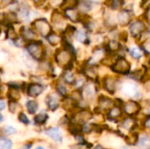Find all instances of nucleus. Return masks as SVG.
<instances>
[{
	"instance_id": "1",
	"label": "nucleus",
	"mask_w": 150,
	"mask_h": 149,
	"mask_svg": "<svg viewBox=\"0 0 150 149\" xmlns=\"http://www.w3.org/2000/svg\"><path fill=\"white\" fill-rule=\"evenodd\" d=\"M112 73L119 76H128L132 71V64L125 55H119L114 58L109 67Z\"/></svg>"
},
{
	"instance_id": "2",
	"label": "nucleus",
	"mask_w": 150,
	"mask_h": 149,
	"mask_svg": "<svg viewBox=\"0 0 150 149\" xmlns=\"http://www.w3.org/2000/svg\"><path fill=\"white\" fill-rule=\"evenodd\" d=\"M149 27L143 18L134 19L128 25V35L134 40H142Z\"/></svg>"
},
{
	"instance_id": "3",
	"label": "nucleus",
	"mask_w": 150,
	"mask_h": 149,
	"mask_svg": "<svg viewBox=\"0 0 150 149\" xmlns=\"http://www.w3.org/2000/svg\"><path fill=\"white\" fill-rule=\"evenodd\" d=\"M142 109L143 106L141 102L135 99H128L127 101H124L122 105L123 113L127 117L136 118V116H138L142 112Z\"/></svg>"
},
{
	"instance_id": "4",
	"label": "nucleus",
	"mask_w": 150,
	"mask_h": 149,
	"mask_svg": "<svg viewBox=\"0 0 150 149\" xmlns=\"http://www.w3.org/2000/svg\"><path fill=\"white\" fill-rule=\"evenodd\" d=\"M101 84L103 89L110 95H114L120 89L121 84L120 79L117 76L112 75H106L102 78Z\"/></svg>"
},
{
	"instance_id": "5",
	"label": "nucleus",
	"mask_w": 150,
	"mask_h": 149,
	"mask_svg": "<svg viewBox=\"0 0 150 149\" xmlns=\"http://www.w3.org/2000/svg\"><path fill=\"white\" fill-rule=\"evenodd\" d=\"M119 90L129 99L138 100L141 97V92L139 90L138 86L134 82L127 81L120 84Z\"/></svg>"
},
{
	"instance_id": "6",
	"label": "nucleus",
	"mask_w": 150,
	"mask_h": 149,
	"mask_svg": "<svg viewBox=\"0 0 150 149\" xmlns=\"http://www.w3.org/2000/svg\"><path fill=\"white\" fill-rule=\"evenodd\" d=\"M32 27L35 32L39 33L40 36L45 38H47L52 32V26L48 20L45 18L35 19L32 23Z\"/></svg>"
},
{
	"instance_id": "7",
	"label": "nucleus",
	"mask_w": 150,
	"mask_h": 149,
	"mask_svg": "<svg viewBox=\"0 0 150 149\" xmlns=\"http://www.w3.org/2000/svg\"><path fill=\"white\" fill-rule=\"evenodd\" d=\"M28 54L35 60H41L45 56V48L41 41H31L26 45Z\"/></svg>"
},
{
	"instance_id": "8",
	"label": "nucleus",
	"mask_w": 150,
	"mask_h": 149,
	"mask_svg": "<svg viewBox=\"0 0 150 149\" xmlns=\"http://www.w3.org/2000/svg\"><path fill=\"white\" fill-rule=\"evenodd\" d=\"M134 11L128 8H122L116 14L117 24L121 27H127L134 20Z\"/></svg>"
},
{
	"instance_id": "9",
	"label": "nucleus",
	"mask_w": 150,
	"mask_h": 149,
	"mask_svg": "<svg viewBox=\"0 0 150 149\" xmlns=\"http://www.w3.org/2000/svg\"><path fill=\"white\" fill-rule=\"evenodd\" d=\"M73 56H74V54L71 52H69L64 48L63 49H57V51L55 52V54H54L56 62L60 66H62L63 68H65L69 64L72 63Z\"/></svg>"
},
{
	"instance_id": "10",
	"label": "nucleus",
	"mask_w": 150,
	"mask_h": 149,
	"mask_svg": "<svg viewBox=\"0 0 150 149\" xmlns=\"http://www.w3.org/2000/svg\"><path fill=\"white\" fill-rule=\"evenodd\" d=\"M114 105V99L111 98L105 95H100L98 98V106L96 110L98 111V113L103 112H107Z\"/></svg>"
},
{
	"instance_id": "11",
	"label": "nucleus",
	"mask_w": 150,
	"mask_h": 149,
	"mask_svg": "<svg viewBox=\"0 0 150 149\" xmlns=\"http://www.w3.org/2000/svg\"><path fill=\"white\" fill-rule=\"evenodd\" d=\"M120 127L124 130H126L127 132L130 133H134V132H137L139 124L138 121L136 119V118H133V117H124L122 118V119L120 120Z\"/></svg>"
},
{
	"instance_id": "12",
	"label": "nucleus",
	"mask_w": 150,
	"mask_h": 149,
	"mask_svg": "<svg viewBox=\"0 0 150 149\" xmlns=\"http://www.w3.org/2000/svg\"><path fill=\"white\" fill-rule=\"evenodd\" d=\"M65 18H68L73 23H79L83 20V15L79 12L76 7H66L62 12Z\"/></svg>"
},
{
	"instance_id": "13",
	"label": "nucleus",
	"mask_w": 150,
	"mask_h": 149,
	"mask_svg": "<svg viewBox=\"0 0 150 149\" xmlns=\"http://www.w3.org/2000/svg\"><path fill=\"white\" fill-rule=\"evenodd\" d=\"M124 116L122 107L113 105L110 110L105 112V119L109 121H120Z\"/></svg>"
},
{
	"instance_id": "14",
	"label": "nucleus",
	"mask_w": 150,
	"mask_h": 149,
	"mask_svg": "<svg viewBox=\"0 0 150 149\" xmlns=\"http://www.w3.org/2000/svg\"><path fill=\"white\" fill-rule=\"evenodd\" d=\"M93 118V113L91 112L88 110H81L79 112H77L75 117H74V120L73 122L80 124V125H83L85 123H88L89 120H91Z\"/></svg>"
},
{
	"instance_id": "15",
	"label": "nucleus",
	"mask_w": 150,
	"mask_h": 149,
	"mask_svg": "<svg viewBox=\"0 0 150 149\" xmlns=\"http://www.w3.org/2000/svg\"><path fill=\"white\" fill-rule=\"evenodd\" d=\"M93 2L91 0H78L76 9L83 16H86L93 9Z\"/></svg>"
},
{
	"instance_id": "16",
	"label": "nucleus",
	"mask_w": 150,
	"mask_h": 149,
	"mask_svg": "<svg viewBox=\"0 0 150 149\" xmlns=\"http://www.w3.org/2000/svg\"><path fill=\"white\" fill-rule=\"evenodd\" d=\"M83 91L82 92V95H83V97H85L86 98H93L98 91V88H97V85L94 83H87L84 84V86L83 87Z\"/></svg>"
},
{
	"instance_id": "17",
	"label": "nucleus",
	"mask_w": 150,
	"mask_h": 149,
	"mask_svg": "<svg viewBox=\"0 0 150 149\" xmlns=\"http://www.w3.org/2000/svg\"><path fill=\"white\" fill-rule=\"evenodd\" d=\"M20 35L21 38L25 40V41H33L36 38V32H34V30L31 27L28 26H21L20 28Z\"/></svg>"
},
{
	"instance_id": "18",
	"label": "nucleus",
	"mask_w": 150,
	"mask_h": 149,
	"mask_svg": "<svg viewBox=\"0 0 150 149\" xmlns=\"http://www.w3.org/2000/svg\"><path fill=\"white\" fill-rule=\"evenodd\" d=\"M43 91V87L39 83H31L26 85V93L29 97H36Z\"/></svg>"
},
{
	"instance_id": "19",
	"label": "nucleus",
	"mask_w": 150,
	"mask_h": 149,
	"mask_svg": "<svg viewBox=\"0 0 150 149\" xmlns=\"http://www.w3.org/2000/svg\"><path fill=\"white\" fill-rule=\"evenodd\" d=\"M83 76L93 81V82H96L98 81V70H97V67L95 66H89L87 65L84 68H83Z\"/></svg>"
},
{
	"instance_id": "20",
	"label": "nucleus",
	"mask_w": 150,
	"mask_h": 149,
	"mask_svg": "<svg viewBox=\"0 0 150 149\" xmlns=\"http://www.w3.org/2000/svg\"><path fill=\"white\" fill-rule=\"evenodd\" d=\"M74 36L76 38V40L81 43H83V44H89L90 42V39H89V36H88V32L85 29H76L75 33H74Z\"/></svg>"
},
{
	"instance_id": "21",
	"label": "nucleus",
	"mask_w": 150,
	"mask_h": 149,
	"mask_svg": "<svg viewBox=\"0 0 150 149\" xmlns=\"http://www.w3.org/2000/svg\"><path fill=\"white\" fill-rule=\"evenodd\" d=\"M127 53L129 54V55L136 61H140L141 59H142V57L144 56V54L142 52V50L141 49L140 46H134V47H131L127 48Z\"/></svg>"
},
{
	"instance_id": "22",
	"label": "nucleus",
	"mask_w": 150,
	"mask_h": 149,
	"mask_svg": "<svg viewBox=\"0 0 150 149\" xmlns=\"http://www.w3.org/2000/svg\"><path fill=\"white\" fill-rule=\"evenodd\" d=\"M140 149H150V136L147 133L139 134L138 142L136 145Z\"/></svg>"
},
{
	"instance_id": "23",
	"label": "nucleus",
	"mask_w": 150,
	"mask_h": 149,
	"mask_svg": "<svg viewBox=\"0 0 150 149\" xmlns=\"http://www.w3.org/2000/svg\"><path fill=\"white\" fill-rule=\"evenodd\" d=\"M46 134L49 136L50 138H52L54 141H57V142L62 141V134L59 128H56V127L49 128L46 131Z\"/></svg>"
},
{
	"instance_id": "24",
	"label": "nucleus",
	"mask_w": 150,
	"mask_h": 149,
	"mask_svg": "<svg viewBox=\"0 0 150 149\" xmlns=\"http://www.w3.org/2000/svg\"><path fill=\"white\" fill-rule=\"evenodd\" d=\"M126 0H106V6L108 9L112 11H120V9L124 8Z\"/></svg>"
},
{
	"instance_id": "25",
	"label": "nucleus",
	"mask_w": 150,
	"mask_h": 149,
	"mask_svg": "<svg viewBox=\"0 0 150 149\" xmlns=\"http://www.w3.org/2000/svg\"><path fill=\"white\" fill-rule=\"evenodd\" d=\"M65 19L66 18L63 14L58 11H54L52 14V22L54 25H55V26H62L65 23Z\"/></svg>"
},
{
	"instance_id": "26",
	"label": "nucleus",
	"mask_w": 150,
	"mask_h": 149,
	"mask_svg": "<svg viewBox=\"0 0 150 149\" xmlns=\"http://www.w3.org/2000/svg\"><path fill=\"white\" fill-rule=\"evenodd\" d=\"M140 47L142 50L144 56L150 57V35L142 39V40L140 43Z\"/></svg>"
},
{
	"instance_id": "27",
	"label": "nucleus",
	"mask_w": 150,
	"mask_h": 149,
	"mask_svg": "<svg viewBox=\"0 0 150 149\" xmlns=\"http://www.w3.org/2000/svg\"><path fill=\"white\" fill-rule=\"evenodd\" d=\"M46 103L47 105V107L51 111H55L59 107V101L57 97L54 95H48L46 99Z\"/></svg>"
},
{
	"instance_id": "28",
	"label": "nucleus",
	"mask_w": 150,
	"mask_h": 149,
	"mask_svg": "<svg viewBox=\"0 0 150 149\" xmlns=\"http://www.w3.org/2000/svg\"><path fill=\"white\" fill-rule=\"evenodd\" d=\"M69 131L74 136L82 134V133H83L82 125L77 124V123H75V122H71L69 124Z\"/></svg>"
},
{
	"instance_id": "29",
	"label": "nucleus",
	"mask_w": 150,
	"mask_h": 149,
	"mask_svg": "<svg viewBox=\"0 0 150 149\" xmlns=\"http://www.w3.org/2000/svg\"><path fill=\"white\" fill-rule=\"evenodd\" d=\"M63 80L68 84H75L76 78L71 70H65L63 73Z\"/></svg>"
},
{
	"instance_id": "30",
	"label": "nucleus",
	"mask_w": 150,
	"mask_h": 149,
	"mask_svg": "<svg viewBox=\"0 0 150 149\" xmlns=\"http://www.w3.org/2000/svg\"><path fill=\"white\" fill-rule=\"evenodd\" d=\"M18 15L19 17L24 19V20H28L29 19V14H30V10H29V7L27 5H21L18 9Z\"/></svg>"
},
{
	"instance_id": "31",
	"label": "nucleus",
	"mask_w": 150,
	"mask_h": 149,
	"mask_svg": "<svg viewBox=\"0 0 150 149\" xmlns=\"http://www.w3.org/2000/svg\"><path fill=\"white\" fill-rule=\"evenodd\" d=\"M47 41L49 42L50 45H52V46H56V45H58V44L61 42L62 38H61L57 33L52 32L47 37Z\"/></svg>"
},
{
	"instance_id": "32",
	"label": "nucleus",
	"mask_w": 150,
	"mask_h": 149,
	"mask_svg": "<svg viewBox=\"0 0 150 149\" xmlns=\"http://www.w3.org/2000/svg\"><path fill=\"white\" fill-rule=\"evenodd\" d=\"M38 103L34 100H29L26 102V109L30 114H34L38 111Z\"/></svg>"
},
{
	"instance_id": "33",
	"label": "nucleus",
	"mask_w": 150,
	"mask_h": 149,
	"mask_svg": "<svg viewBox=\"0 0 150 149\" xmlns=\"http://www.w3.org/2000/svg\"><path fill=\"white\" fill-rule=\"evenodd\" d=\"M47 119H48V115L46 112H40L34 117V123L38 125H42L47 120Z\"/></svg>"
},
{
	"instance_id": "34",
	"label": "nucleus",
	"mask_w": 150,
	"mask_h": 149,
	"mask_svg": "<svg viewBox=\"0 0 150 149\" xmlns=\"http://www.w3.org/2000/svg\"><path fill=\"white\" fill-rule=\"evenodd\" d=\"M8 97L10 98V101L16 102L20 98V92L18 89H11L8 92Z\"/></svg>"
},
{
	"instance_id": "35",
	"label": "nucleus",
	"mask_w": 150,
	"mask_h": 149,
	"mask_svg": "<svg viewBox=\"0 0 150 149\" xmlns=\"http://www.w3.org/2000/svg\"><path fill=\"white\" fill-rule=\"evenodd\" d=\"M12 148V142L5 138V137H0V149H11Z\"/></svg>"
},
{
	"instance_id": "36",
	"label": "nucleus",
	"mask_w": 150,
	"mask_h": 149,
	"mask_svg": "<svg viewBox=\"0 0 150 149\" xmlns=\"http://www.w3.org/2000/svg\"><path fill=\"white\" fill-rule=\"evenodd\" d=\"M6 37L11 40H15L18 37L15 32V29L12 27V25H8L7 30H6Z\"/></svg>"
},
{
	"instance_id": "37",
	"label": "nucleus",
	"mask_w": 150,
	"mask_h": 149,
	"mask_svg": "<svg viewBox=\"0 0 150 149\" xmlns=\"http://www.w3.org/2000/svg\"><path fill=\"white\" fill-rule=\"evenodd\" d=\"M142 127L150 131V114L144 116L143 119L142 120Z\"/></svg>"
},
{
	"instance_id": "38",
	"label": "nucleus",
	"mask_w": 150,
	"mask_h": 149,
	"mask_svg": "<svg viewBox=\"0 0 150 149\" xmlns=\"http://www.w3.org/2000/svg\"><path fill=\"white\" fill-rule=\"evenodd\" d=\"M78 0H62V5L66 7H76Z\"/></svg>"
},
{
	"instance_id": "39",
	"label": "nucleus",
	"mask_w": 150,
	"mask_h": 149,
	"mask_svg": "<svg viewBox=\"0 0 150 149\" xmlns=\"http://www.w3.org/2000/svg\"><path fill=\"white\" fill-rule=\"evenodd\" d=\"M142 85H143V88L146 91L150 92V76L147 75L146 77L144 78V80L142 82Z\"/></svg>"
},
{
	"instance_id": "40",
	"label": "nucleus",
	"mask_w": 150,
	"mask_h": 149,
	"mask_svg": "<svg viewBox=\"0 0 150 149\" xmlns=\"http://www.w3.org/2000/svg\"><path fill=\"white\" fill-rule=\"evenodd\" d=\"M57 91L62 95V96H63V97H66L67 95H68V90H67V88H66V86L65 85H63V84H62V83H59L58 85H57Z\"/></svg>"
},
{
	"instance_id": "41",
	"label": "nucleus",
	"mask_w": 150,
	"mask_h": 149,
	"mask_svg": "<svg viewBox=\"0 0 150 149\" xmlns=\"http://www.w3.org/2000/svg\"><path fill=\"white\" fill-rule=\"evenodd\" d=\"M3 132L5 133V134H8V135H11V134H14L17 131L14 127L11 126H4L3 128Z\"/></svg>"
},
{
	"instance_id": "42",
	"label": "nucleus",
	"mask_w": 150,
	"mask_h": 149,
	"mask_svg": "<svg viewBox=\"0 0 150 149\" xmlns=\"http://www.w3.org/2000/svg\"><path fill=\"white\" fill-rule=\"evenodd\" d=\"M18 120L21 123L25 124V125H28L29 124V119H28V118L26 117V115L24 112H20L19 113V115H18Z\"/></svg>"
},
{
	"instance_id": "43",
	"label": "nucleus",
	"mask_w": 150,
	"mask_h": 149,
	"mask_svg": "<svg viewBox=\"0 0 150 149\" xmlns=\"http://www.w3.org/2000/svg\"><path fill=\"white\" fill-rule=\"evenodd\" d=\"M18 108V104L17 102H14V101H10L9 102V111L12 113H14L16 112Z\"/></svg>"
},
{
	"instance_id": "44",
	"label": "nucleus",
	"mask_w": 150,
	"mask_h": 149,
	"mask_svg": "<svg viewBox=\"0 0 150 149\" xmlns=\"http://www.w3.org/2000/svg\"><path fill=\"white\" fill-rule=\"evenodd\" d=\"M76 140L77 141L78 144H80V145H84V144H86V141L84 140L83 134L76 135Z\"/></svg>"
},
{
	"instance_id": "45",
	"label": "nucleus",
	"mask_w": 150,
	"mask_h": 149,
	"mask_svg": "<svg viewBox=\"0 0 150 149\" xmlns=\"http://www.w3.org/2000/svg\"><path fill=\"white\" fill-rule=\"evenodd\" d=\"M33 2L36 4V5H40V4H43L45 0H33Z\"/></svg>"
},
{
	"instance_id": "46",
	"label": "nucleus",
	"mask_w": 150,
	"mask_h": 149,
	"mask_svg": "<svg viewBox=\"0 0 150 149\" xmlns=\"http://www.w3.org/2000/svg\"><path fill=\"white\" fill-rule=\"evenodd\" d=\"M14 0H1L2 4H11Z\"/></svg>"
},
{
	"instance_id": "47",
	"label": "nucleus",
	"mask_w": 150,
	"mask_h": 149,
	"mask_svg": "<svg viewBox=\"0 0 150 149\" xmlns=\"http://www.w3.org/2000/svg\"><path fill=\"white\" fill-rule=\"evenodd\" d=\"M4 107H5V104H4V102L0 101V111L4 110Z\"/></svg>"
},
{
	"instance_id": "48",
	"label": "nucleus",
	"mask_w": 150,
	"mask_h": 149,
	"mask_svg": "<svg viewBox=\"0 0 150 149\" xmlns=\"http://www.w3.org/2000/svg\"><path fill=\"white\" fill-rule=\"evenodd\" d=\"M93 149H105L102 145H100V144H98V145H96L94 148H93Z\"/></svg>"
},
{
	"instance_id": "49",
	"label": "nucleus",
	"mask_w": 150,
	"mask_h": 149,
	"mask_svg": "<svg viewBox=\"0 0 150 149\" xmlns=\"http://www.w3.org/2000/svg\"><path fill=\"white\" fill-rule=\"evenodd\" d=\"M144 13H146V14H150V4L147 6V8H146V10H145V12Z\"/></svg>"
},
{
	"instance_id": "50",
	"label": "nucleus",
	"mask_w": 150,
	"mask_h": 149,
	"mask_svg": "<svg viewBox=\"0 0 150 149\" xmlns=\"http://www.w3.org/2000/svg\"><path fill=\"white\" fill-rule=\"evenodd\" d=\"M30 148H31V144H30V145H26V146H25V147H24L22 149H30Z\"/></svg>"
},
{
	"instance_id": "51",
	"label": "nucleus",
	"mask_w": 150,
	"mask_h": 149,
	"mask_svg": "<svg viewBox=\"0 0 150 149\" xmlns=\"http://www.w3.org/2000/svg\"><path fill=\"white\" fill-rule=\"evenodd\" d=\"M3 119H4V117H3V115H2V114L0 113V123H1L2 121H3Z\"/></svg>"
},
{
	"instance_id": "52",
	"label": "nucleus",
	"mask_w": 150,
	"mask_h": 149,
	"mask_svg": "<svg viewBox=\"0 0 150 149\" xmlns=\"http://www.w3.org/2000/svg\"><path fill=\"white\" fill-rule=\"evenodd\" d=\"M122 149H134V148H130V147H126V148H122Z\"/></svg>"
},
{
	"instance_id": "53",
	"label": "nucleus",
	"mask_w": 150,
	"mask_h": 149,
	"mask_svg": "<svg viewBox=\"0 0 150 149\" xmlns=\"http://www.w3.org/2000/svg\"><path fill=\"white\" fill-rule=\"evenodd\" d=\"M148 66H149V68H150V57L149 59V62H148Z\"/></svg>"
},
{
	"instance_id": "54",
	"label": "nucleus",
	"mask_w": 150,
	"mask_h": 149,
	"mask_svg": "<svg viewBox=\"0 0 150 149\" xmlns=\"http://www.w3.org/2000/svg\"><path fill=\"white\" fill-rule=\"evenodd\" d=\"M148 1H149V0H142V2L143 4H145V3H147Z\"/></svg>"
},
{
	"instance_id": "55",
	"label": "nucleus",
	"mask_w": 150,
	"mask_h": 149,
	"mask_svg": "<svg viewBox=\"0 0 150 149\" xmlns=\"http://www.w3.org/2000/svg\"><path fill=\"white\" fill-rule=\"evenodd\" d=\"M36 149H45V148H42V147H38Z\"/></svg>"
},
{
	"instance_id": "56",
	"label": "nucleus",
	"mask_w": 150,
	"mask_h": 149,
	"mask_svg": "<svg viewBox=\"0 0 150 149\" xmlns=\"http://www.w3.org/2000/svg\"><path fill=\"white\" fill-rule=\"evenodd\" d=\"M149 105H150V104H149Z\"/></svg>"
}]
</instances>
